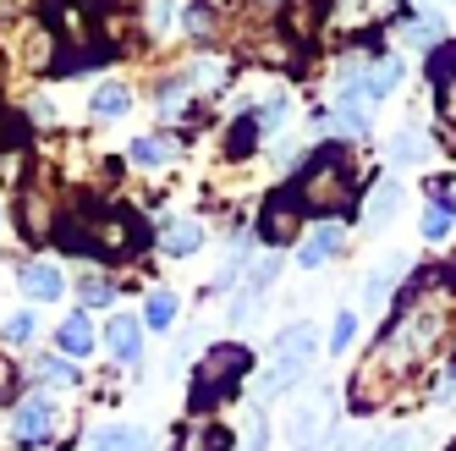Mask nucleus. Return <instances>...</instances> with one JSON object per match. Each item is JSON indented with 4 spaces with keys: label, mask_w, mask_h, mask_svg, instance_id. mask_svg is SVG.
<instances>
[{
    "label": "nucleus",
    "mask_w": 456,
    "mask_h": 451,
    "mask_svg": "<svg viewBox=\"0 0 456 451\" xmlns=\"http://www.w3.org/2000/svg\"><path fill=\"white\" fill-rule=\"evenodd\" d=\"M396 83H402V61H396V55H385V61H374V67L363 72V83H357V88H363L369 100H385V94L396 88Z\"/></svg>",
    "instance_id": "nucleus-19"
},
{
    "label": "nucleus",
    "mask_w": 456,
    "mask_h": 451,
    "mask_svg": "<svg viewBox=\"0 0 456 451\" xmlns=\"http://www.w3.org/2000/svg\"><path fill=\"white\" fill-rule=\"evenodd\" d=\"M352 336H357V314H352V308H341V314H336V331H330V352H346V347H352Z\"/></svg>",
    "instance_id": "nucleus-29"
},
{
    "label": "nucleus",
    "mask_w": 456,
    "mask_h": 451,
    "mask_svg": "<svg viewBox=\"0 0 456 451\" xmlns=\"http://www.w3.org/2000/svg\"><path fill=\"white\" fill-rule=\"evenodd\" d=\"M88 451H154V446H149V435L133 430V424H105V430L88 435Z\"/></svg>",
    "instance_id": "nucleus-16"
},
{
    "label": "nucleus",
    "mask_w": 456,
    "mask_h": 451,
    "mask_svg": "<svg viewBox=\"0 0 456 451\" xmlns=\"http://www.w3.org/2000/svg\"><path fill=\"white\" fill-rule=\"evenodd\" d=\"M34 331H39V319H34V314H28V308L6 319V341H17V347H22V341H34Z\"/></svg>",
    "instance_id": "nucleus-30"
},
{
    "label": "nucleus",
    "mask_w": 456,
    "mask_h": 451,
    "mask_svg": "<svg viewBox=\"0 0 456 451\" xmlns=\"http://www.w3.org/2000/svg\"><path fill=\"white\" fill-rule=\"evenodd\" d=\"M314 6H330V0H314Z\"/></svg>",
    "instance_id": "nucleus-35"
},
{
    "label": "nucleus",
    "mask_w": 456,
    "mask_h": 451,
    "mask_svg": "<svg viewBox=\"0 0 456 451\" xmlns=\"http://www.w3.org/2000/svg\"><path fill=\"white\" fill-rule=\"evenodd\" d=\"M77 292H83V303H88V308H105V303L116 298V286H110L105 275H83V281H77Z\"/></svg>",
    "instance_id": "nucleus-27"
},
{
    "label": "nucleus",
    "mask_w": 456,
    "mask_h": 451,
    "mask_svg": "<svg viewBox=\"0 0 456 451\" xmlns=\"http://www.w3.org/2000/svg\"><path fill=\"white\" fill-rule=\"evenodd\" d=\"M83 226H88V248L100 259H126V253H138L149 242V226L133 209H94L83 215Z\"/></svg>",
    "instance_id": "nucleus-4"
},
{
    "label": "nucleus",
    "mask_w": 456,
    "mask_h": 451,
    "mask_svg": "<svg viewBox=\"0 0 456 451\" xmlns=\"http://www.w3.org/2000/svg\"><path fill=\"white\" fill-rule=\"evenodd\" d=\"M314 352H319V336H314V325H286L281 336H275V358H270V369L258 374V397H281V391H291V385H303L308 380V369H314Z\"/></svg>",
    "instance_id": "nucleus-3"
},
{
    "label": "nucleus",
    "mask_w": 456,
    "mask_h": 451,
    "mask_svg": "<svg viewBox=\"0 0 456 451\" xmlns=\"http://www.w3.org/2000/svg\"><path fill=\"white\" fill-rule=\"evenodd\" d=\"M171 154H176V144H171L166 133H154V138H138V144H133V166L159 171V166H171Z\"/></svg>",
    "instance_id": "nucleus-20"
},
{
    "label": "nucleus",
    "mask_w": 456,
    "mask_h": 451,
    "mask_svg": "<svg viewBox=\"0 0 456 451\" xmlns=\"http://www.w3.org/2000/svg\"><path fill=\"white\" fill-rule=\"evenodd\" d=\"M237 451H270V418L265 413H253V424H248V440Z\"/></svg>",
    "instance_id": "nucleus-31"
},
{
    "label": "nucleus",
    "mask_w": 456,
    "mask_h": 451,
    "mask_svg": "<svg viewBox=\"0 0 456 451\" xmlns=\"http://www.w3.org/2000/svg\"><path fill=\"white\" fill-rule=\"evenodd\" d=\"M297 199L308 215H341L352 199H357V176H352V149L346 144H319L303 171H297Z\"/></svg>",
    "instance_id": "nucleus-1"
},
{
    "label": "nucleus",
    "mask_w": 456,
    "mask_h": 451,
    "mask_svg": "<svg viewBox=\"0 0 456 451\" xmlns=\"http://www.w3.org/2000/svg\"><path fill=\"white\" fill-rule=\"evenodd\" d=\"M199 6H220V0H199Z\"/></svg>",
    "instance_id": "nucleus-34"
},
{
    "label": "nucleus",
    "mask_w": 456,
    "mask_h": 451,
    "mask_svg": "<svg viewBox=\"0 0 456 451\" xmlns=\"http://www.w3.org/2000/svg\"><path fill=\"white\" fill-rule=\"evenodd\" d=\"M402 215V182H379L363 199V226H390Z\"/></svg>",
    "instance_id": "nucleus-15"
},
{
    "label": "nucleus",
    "mask_w": 456,
    "mask_h": 451,
    "mask_svg": "<svg viewBox=\"0 0 456 451\" xmlns=\"http://www.w3.org/2000/svg\"><path fill=\"white\" fill-rule=\"evenodd\" d=\"M105 347H110V358L126 364V369L143 364V325H138L133 314H116L110 325H105Z\"/></svg>",
    "instance_id": "nucleus-9"
},
{
    "label": "nucleus",
    "mask_w": 456,
    "mask_h": 451,
    "mask_svg": "<svg viewBox=\"0 0 456 451\" xmlns=\"http://www.w3.org/2000/svg\"><path fill=\"white\" fill-rule=\"evenodd\" d=\"M248 369H253V352H248L242 341H220V347H209L204 358H199V369H192L187 413H192V418H209L225 397H237V385L248 380Z\"/></svg>",
    "instance_id": "nucleus-2"
},
{
    "label": "nucleus",
    "mask_w": 456,
    "mask_h": 451,
    "mask_svg": "<svg viewBox=\"0 0 456 451\" xmlns=\"http://www.w3.org/2000/svg\"><path fill=\"white\" fill-rule=\"evenodd\" d=\"M149 28H171V0H149Z\"/></svg>",
    "instance_id": "nucleus-33"
},
{
    "label": "nucleus",
    "mask_w": 456,
    "mask_h": 451,
    "mask_svg": "<svg viewBox=\"0 0 456 451\" xmlns=\"http://www.w3.org/2000/svg\"><path fill=\"white\" fill-rule=\"evenodd\" d=\"M258 133H265V127H258L253 116H237L232 133H225V154H232V160H248V154L258 149Z\"/></svg>",
    "instance_id": "nucleus-21"
},
{
    "label": "nucleus",
    "mask_w": 456,
    "mask_h": 451,
    "mask_svg": "<svg viewBox=\"0 0 456 451\" xmlns=\"http://www.w3.org/2000/svg\"><path fill=\"white\" fill-rule=\"evenodd\" d=\"M22 292L34 298V303H55L61 292H67V275H61L50 259H34V265L22 270Z\"/></svg>",
    "instance_id": "nucleus-11"
},
{
    "label": "nucleus",
    "mask_w": 456,
    "mask_h": 451,
    "mask_svg": "<svg viewBox=\"0 0 456 451\" xmlns=\"http://www.w3.org/2000/svg\"><path fill=\"white\" fill-rule=\"evenodd\" d=\"M159 248H166L171 259L199 253L204 248V220H166V226H159Z\"/></svg>",
    "instance_id": "nucleus-13"
},
{
    "label": "nucleus",
    "mask_w": 456,
    "mask_h": 451,
    "mask_svg": "<svg viewBox=\"0 0 456 451\" xmlns=\"http://www.w3.org/2000/svg\"><path fill=\"white\" fill-rule=\"evenodd\" d=\"M34 374H39L45 385H72V380H77V369H72L67 358H39V369H34Z\"/></svg>",
    "instance_id": "nucleus-28"
},
{
    "label": "nucleus",
    "mask_w": 456,
    "mask_h": 451,
    "mask_svg": "<svg viewBox=\"0 0 456 451\" xmlns=\"http://www.w3.org/2000/svg\"><path fill=\"white\" fill-rule=\"evenodd\" d=\"M17 391V369H12V358H6V352H0V402H6Z\"/></svg>",
    "instance_id": "nucleus-32"
},
{
    "label": "nucleus",
    "mask_w": 456,
    "mask_h": 451,
    "mask_svg": "<svg viewBox=\"0 0 456 451\" xmlns=\"http://www.w3.org/2000/svg\"><path fill=\"white\" fill-rule=\"evenodd\" d=\"M423 446H429V430H418V424H396V430L374 435L363 451H423Z\"/></svg>",
    "instance_id": "nucleus-18"
},
{
    "label": "nucleus",
    "mask_w": 456,
    "mask_h": 451,
    "mask_svg": "<svg viewBox=\"0 0 456 451\" xmlns=\"http://www.w3.org/2000/svg\"><path fill=\"white\" fill-rule=\"evenodd\" d=\"M126 105H133V94H126L121 83H105V88L88 100V111L100 116V121H116V116H126Z\"/></svg>",
    "instance_id": "nucleus-22"
},
{
    "label": "nucleus",
    "mask_w": 456,
    "mask_h": 451,
    "mask_svg": "<svg viewBox=\"0 0 456 451\" xmlns=\"http://www.w3.org/2000/svg\"><path fill=\"white\" fill-rule=\"evenodd\" d=\"M61 430V402L50 391H34V397H22L17 413H12V440L17 446H50Z\"/></svg>",
    "instance_id": "nucleus-6"
},
{
    "label": "nucleus",
    "mask_w": 456,
    "mask_h": 451,
    "mask_svg": "<svg viewBox=\"0 0 456 451\" xmlns=\"http://www.w3.org/2000/svg\"><path fill=\"white\" fill-rule=\"evenodd\" d=\"M171 451H232V430L215 424V418H187V424L176 430Z\"/></svg>",
    "instance_id": "nucleus-10"
},
{
    "label": "nucleus",
    "mask_w": 456,
    "mask_h": 451,
    "mask_svg": "<svg viewBox=\"0 0 456 451\" xmlns=\"http://www.w3.org/2000/svg\"><path fill=\"white\" fill-rule=\"evenodd\" d=\"M55 341H61V352H67V358H83V352H94V325H88V314H72V319H61Z\"/></svg>",
    "instance_id": "nucleus-17"
},
{
    "label": "nucleus",
    "mask_w": 456,
    "mask_h": 451,
    "mask_svg": "<svg viewBox=\"0 0 456 451\" xmlns=\"http://www.w3.org/2000/svg\"><path fill=\"white\" fill-rule=\"evenodd\" d=\"M0 149H28V121L17 116V111H6V105H0Z\"/></svg>",
    "instance_id": "nucleus-25"
},
{
    "label": "nucleus",
    "mask_w": 456,
    "mask_h": 451,
    "mask_svg": "<svg viewBox=\"0 0 456 451\" xmlns=\"http://www.w3.org/2000/svg\"><path fill=\"white\" fill-rule=\"evenodd\" d=\"M17 232H22L28 242H39V237L55 232V193H45L39 182H28V187L17 193Z\"/></svg>",
    "instance_id": "nucleus-7"
},
{
    "label": "nucleus",
    "mask_w": 456,
    "mask_h": 451,
    "mask_svg": "<svg viewBox=\"0 0 456 451\" xmlns=\"http://www.w3.org/2000/svg\"><path fill=\"white\" fill-rule=\"evenodd\" d=\"M402 275H407V253H390L385 265H374V270H369V281H363V303H369V308H379L390 292H396V281H402Z\"/></svg>",
    "instance_id": "nucleus-12"
},
{
    "label": "nucleus",
    "mask_w": 456,
    "mask_h": 451,
    "mask_svg": "<svg viewBox=\"0 0 456 451\" xmlns=\"http://www.w3.org/2000/svg\"><path fill=\"white\" fill-rule=\"evenodd\" d=\"M324 435H330V391H319L314 402H303L297 413H291V424H286V440L297 451H314Z\"/></svg>",
    "instance_id": "nucleus-8"
},
{
    "label": "nucleus",
    "mask_w": 456,
    "mask_h": 451,
    "mask_svg": "<svg viewBox=\"0 0 456 451\" xmlns=\"http://www.w3.org/2000/svg\"><path fill=\"white\" fill-rule=\"evenodd\" d=\"M303 220H308V209L297 199V187H275L270 199H265V209H258V242L291 248V242L303 237Z\"/></svg>",
    "instance_id": "nucleus-5"
},
{
    "label": "nucleus",
    "mask_w": 456,
    "mask_h": 451,
    "mask_svg": "<svg viewBox=\"0 0 456 451\" xmlns=\"http://www.w3.org/2000/svg\"><path fill=\"white\" fill-rule=\"evenodd\" d=\"M286 116H291V100H286V94H270V100H265V105L253 111V121L265 127V133H275V127H281Z\"/></svg>",
    "instance_id": "nucleus-26"
},
{
    "label": "nucleus",
    "mask_w": 456,
    "mask_h": 451,
    "mask_svg": "<svg viewBox=\"0 0 456 451\" xmlns=\"http://www.w3.org/2000/svg\"><path fill=\"white\" fill-rule=\"evenodd\" d=\"M176 292H149V303H143V325L149 331H171L176 325Z\"/></svg>",
    "instance_id": "nucleus-23"
},
{
    "label": "nucleus",
    "mask_w": 456,
    "mask_h": 451,
    "mask_svg": "<svg viewBox=\"0 0 456 451\" xmlns=\"http://www.w3.org/2000/svg\"><path fill=\"white\" fill-rule=\"evenodd\" d=\"M423 149H429V144H423V133H418V127H402V133L390 138V166H418V160H423Z\"/></svg>",
    "instance_id": "nucleus-24"
},
{
    "label": "nucleus",
    "mask_w": 456,
    "mask_h": 451,
    "mask_svg": "<svg viewBox=\"0 0 456 451\" xmlns=\"http://www.w3.org/2000/svg\"><path fill=\"white\" fill-rule=\"evenodd\" d=\"M336 253H341V226L330 220V226H319L308 242H297V265L303 270H319V265H330Z\"/></svg>",
    "instance_id": "nucleus-14"
}]
</instances>
